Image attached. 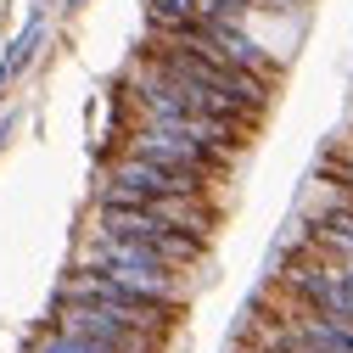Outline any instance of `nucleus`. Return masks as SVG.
Instances as JSON below:
<instances>
[{
    "label": "nucleus",
    "instance_id": "obj_2",
    "mask_svg": "<svg viewBox=\"0 0 353 353\" xmlns=\"http://www.w3.org/2000/svg\"><path fill=\"white\" fill-rule=\"evenodd\" d=\"M90 236H107V241H135L146 252H157L163 263H174V270H196L208 241L180 230V225H168V219L146 213V208H129V202H101L96 219H90Z\"/></svg>",
    "mask_w": 353,
    "mask_h": 353
},
{
    "label": "nucleus",
    "instance_id": "obj_1",
    "mask_svg": "<svg viewBox=\"0 0 353 353\" xmlns=\"http://www.w3.org/2000/svg\"><path fill=\"white\" fill-rule=\"evenodd\" d=\"M79 270H101V275H112L118 286L141 292V297H157V303H174V308L191 303V270H174V263H163L157 252H146V247H135V241L90 236Z\"/></svg>",
    "mask_w": 353,
    "mask_h": 353
},
{
    "label": "nucleus",
    "instance_id": "obj_4",
    "mask_svg": "<svg viewBox=\"0 0 353 353\" xmlns=\"http://www.w3.org/2000/svg\"><path fill=\"white\" fill-rule=\"evenodd\" d=\"M51 325L57 331H73V336H84V342H96L101 353H163V336H146V331H135V325H123L112 308H101V303H90V297H57V308H51Z\"/></svg>",
    "mask_w": 353,
    "mask_h": 353
},
{
    "label": "nucleus",
    "instance_id": "obj_3",
    "mask_svg": "<svg viewBox=\"0 0 353 353\" xmlns=\"http://www.w3.org/2000/svg\"><path fill=\"white\" fill-rule=\"evenodd\" d=\"M62 292H68V297H90V303L112 308L123 325H135V331H146V336H163V342L174 336V325H180V314H185V308H174V303H157V297H141V292L118 286V281L101 275V270H73V275L62 281Z\"/></svg>",
    "mask_w": 353,
    "mask_h": 353
}]
</instances>
